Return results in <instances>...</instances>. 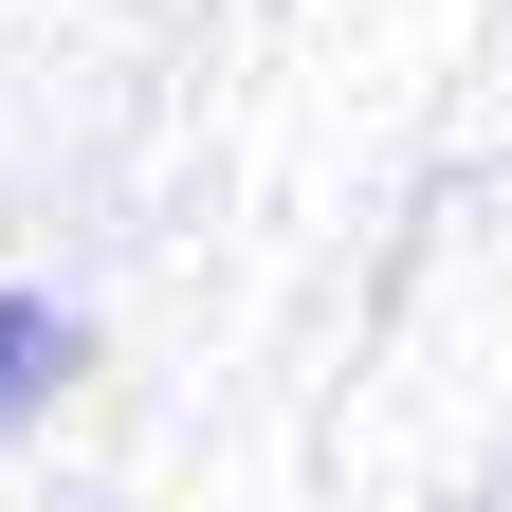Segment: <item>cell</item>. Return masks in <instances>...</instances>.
<instances>
[{"mask_svg": "<svg viewBox=\"0 0 512 512\" xmlns=\"http://www.w3.org/2000/svg\"><path fill=\"white\" fill-rule=\"evenodd\" d=\"M74 366V311H37V293H0V421L37 403V384Z\"/></svg>", "mask_w": 512, "mask_h": 512, "instance_id": "cell-1", "label": "cell"}]
</instances>
